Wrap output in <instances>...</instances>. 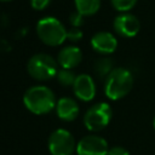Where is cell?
Returning <instances> with one entry per match:
<instances>
[{"mask_svg": "<svg viewBox=\"0 0 155 155\" xmlns=\"http://www.w3.org/2000/svg\"><path fill=\"white\" fill-rule=\"evenodd\" d=\"M82 61V52L78 46L68 45L63 47L57 57V62L63 69H74Z\"/></svg>", "mask_w": 155, "mask_h": 155, "instance_id": "8fae6325", "label": "cell"}, {"mask_svg": "<svg viewBox=\"0 0 155 155\" xmlns=\"http://www.w3.org/2000/svg\"><path fill=\"white\" fill-rule=\"evenodd\" d=\"M113 117V109L110 104L99 102L91 105L84 115V125L91 132H98L105 128Z\"/></svg>", "mask_w": 155, "mask_h": 155, "instance_id": "5b68a950", "label": "cell"}, {"mask_svg": "<svg viewBox=\"0 0 155 155\" xmlns=\"http://www.w3.org/2000/svg\"><path fill=\"white\" fill-rule=\"evenodd\" d=\"M24 107L35 115H45L56 109L57 99L51 88L44 85L29 87L23 94Z\"/></svg>", "mask_w": 155, "mask_h": 155, "instance_id": "6da1fadb", "label": "cell"}, {"mask_svg": "<svg viewBox=\"0 0 155 155\" xmlns=\"http://www.w3.org/2000/svg\"><path fill=\"white\" fill-rule=\"evenodd\" d=\"M47 147L51 155H73L76 151L74 136L65 128L54 130L47 139Z\"/></svg>", "mask_w": 155, "mask_h": 155, "instance_id": "8992f818", "label": "cell"}, {"mask_svg": "<svg viewBox=\"0 0 155 155\" xmlns=\"http://www.w3.org/2000/svg\"><path fill=\"white\" fill-rule=\"evenodd\" d=\"M138 0H110L111 6L114 10L119 11L120 13H126L130 10H132Z\"/></svg>", "mask_w": 155, "mask_h": 155, "instance_id": "2e32d148", "label": "cell"}, {"mask_svg": "<svg viewBox=\"0 0 155 155\" xmlns=\"http://www.w3.org/2000/svg\"><path fill=\"white\" fill-rule=\"evenodd\" d=\"M67 39L70 41V42H78L82 39V31L80 28H74L71 27L68 33H67Z\"/></svg>", "mask_w": 155, "mask_h": 155, "instance_id": "ac0fdd59", "label": "cell"}, {"mask_svg": "<svg viewBox=\"0 0 155 155\" xmlns=\"http://www.w3.org/2000/svg\"><path fill=\"white\" fill-rule=\"evenodd\" d=\"M153 127H154V130H155V116H154V120H153Z\"/></svg>", "mask_w": 155, "mask_h": 155, "instance_id": "44dd1931", "label": "cell"}, {"mask_svg": "<svg viewBox=\"0 0 155 155\" xmlns=\"http://www.w3.org/2000/svg\"><path fill=\"white\" fill-rule=\"evenodd\" d=\"M109 147L107 140L98 134L82 137L76 144L78 155H108Z\"/></svg>", "mask_w": 155, "mask_h": 155, "instance_id": "52a82bcc", "label": "cell"}, {"mask_svg": "<svg viewBox=\"0 0 155 155\" xmlns=\"http://www.w3.org/2000/svg\"><path fill=\"white\" fill-rule=\"evenodd\" d=\"M73 91L75 97L81 102H91L96 97V84L91 75L80 74L78 75Z\"/></svg>", "mask_w": 155, "mask_h": 155, "instance_id": "9c48e42d", "label": "cell"}, {"mask_svg": "<svg viewBox=\"0 0 155 155\" xmlns=\"http://www.w3.org/2000/svg\"><path fill=\"white\" fill-rule=\"evenodd\" d=\"M79 104L75 99L70 97H62L57 101L56 105V114L57 116L65 122L74 121L79 115Z\"/></svg>", "mask_w": 155, "mask_h": 155, "instance_id": "7c38bea8", "label": "cell"}, {"mask_svg": "<svg viewBox=\"0 0 155 155\" xmlns=\"http://www.w3.org/2000/svg\"><path fill=\"white\" fill-rule=\"evenodd\" d=\"M58 62L47 53H35L27 63L28 74L36 81H47L58 73Z\"/></svg>", "mask_w": 155, "mask_h": 155, "instance_id": "277c9868", "label": "cell"}, {"mask_svg": "<svg viewBox=\"0 0 155 155\" xmlns=\"http://www.w3.org/2000/svg\"><path fill=\"white\" fill-rule=\"evenodd\" d=\"M93 69H94L96 74H97L99 78L107 79V76L115 69V68H114V61H113L110 57H108V56L101 57V58H98V59L94 62Z\"/></svg>", "mask_w": 155, "mask_h": 155, "instance_id": "5bb4252c", "label": "cell"}, {"mask_svg": "<svg viewBox=\"0 0 155 155\" xmlns=\"http://www.w3.org/2000/svg\"><path fill=\"white\" fill-rule=\"evenodd\" d=\"M84 17L85 16H82L80 12H78L75 10L74 12H71L69 15V23H70V25L74 27V28H81V25L84 24Z\"/></svg>", "mask_w": 155, "mask_h": 155, "instance_id": "e0dca14e", "label": "cell"}, {"mask_svg": "<svg viewBox=\"0 0 155 155\" xmlns=\"http://www.w3.org/2000/svg\"><path fill=\"white\" fill-rule=\"evenodd\" d=\"M133 87L132 73L122 67L115 68L105 79L104 94L110 101H119L127 96Z\"/></svg>", "mask_w": 155, "mask_h": 155, "instance_id": "7a4b0ae2", "label": "cell"}, {"mask_svg": "<svg viewBox=\"0 0 155 155\" xmlns=\"http://www.w3.org/2000/svg\"><path fill=\"white\" fill-rule=\"evenodd\" d=\"M68 30L54 17H44L36 23V34L39 39L47 46H59L67 40Z\"/></svg>", "mask_w": 155, "mask_h": 155, "instance_id": "3957f363", "label": "cell"}, {"mask_svg": "<svg viewBox=\"0 0 155 155\" xmlns=\"http://www.w3.org/2000/svg\"><path fill=\"white\" fill-rule=\"evenodd\" d=\"M1 1H11V0H1Z\"/></svg>", "mask_w": 155, "mask_h": 155, "instance_id": "7402d4cb", "label": "cell"}, {"mask_svg": "<svg viewBox=\"0 0 155 155\" xmlns=\"http://www.w3.org/2000/svg\"><path fill=\"white\" fill-rule=\"evenodd\" d=\"M108 155H130V153H128V150L126 148L116 145V147H113V148L109 149Z\"/></svg>", "mask_w": 155, "mask_h": 155, "instance_id": "ffe728a7", "label": "cell"}, {"mask_svg": "<svg viewBox=\"0 0 155 155\" xmlns=\"http://www.w3.org/2000/svg\"><path fill=\"white\" fill-rule=\"evenodd\" d=\"M51 0H30V6L35 11H42L50 5Z\"/></svg>", "mask_w": 155, "mask_h": 155, "instance_id": "d6986e66", "label": "cell"}, {"mask_svg": "<svg viewBox=\"0 0 155 155\" xmlns=\"http://www.w3.org/2000/svg\"><path fill=\"white\" fill-rule=\"evenodd\" d=\"M75 8L82 16H93L101 7V0H74Z\"/></svg>", "mask_w": 155, "mask_h": 155, "instance_id": "4fadbf2b", "label": "cell"}, {"mask_svg": "<svg viewBox=\"0 0 155 155\" xmlns=\"http://www.w3.org/2000/svg\"><path fill=\"white\" fill-rule=\"evenodd\" d=\"M76 78H78V75H75V73L71 69H63V68L59 69L56 75L57 81L64 87H69V86L73 87Z\"/></svg>", "mask_w": 155, "mask_h": 155, "instance_id": "9a60e30c", "label": "cell"}, {"mask_svg": "<svg viewBox=\"0 0 155 155\" xmlns=\"http://www.w3.org/2000/svg\"><path fill=\"white\" fill-rule=\"evenodd\" d=\"M91 47L99 54H111L117 47V40L109 31H98L91 38Z\"/></svg>", "mask_w": 155, "mask_h": 155, "instance_id": "30bf717a", "label": "cell"}, {"mask_svg": "<svg viewBox=\"0 0 155 155\" xmlns=\"http://www.w3.org/2000/svg\"><path fill=\"white\" fill-rule=\"evenodd\" d=\"M113 28L115 33L122 38H133L140 29L139 19L132 13H120L114 18Z\"/></svg>", "mask_w": 155, "mask_h": 155, "instance_id": "ba28073f", "label": "cell"}]
</instances>
